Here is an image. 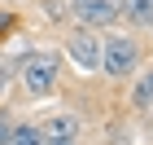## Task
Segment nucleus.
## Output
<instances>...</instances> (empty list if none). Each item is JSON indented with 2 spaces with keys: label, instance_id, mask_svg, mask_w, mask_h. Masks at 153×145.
Segmentation results:
<instances>
[{
  "label": "nucleus",
  "instance_id": "obj_1",
  "mask_svg": "<svg viewBox=\"0 0 153 145\" xmlns=\"http://www.w3.org/2000/svg\"><path fill=\"white\" fill-rule=\"evenodd\" d=\"M18 84L26 97H48L61 79V53H48V48H31L18 57Z\"/></svg>",
  "mask_w": 153,
  "mask_h": 145
},
{
  "label": "nucleus",
  "instance_id": "obj_8",
  "mask_svg": "<svg viewBox=\"0 0 153 145\" xmlns=\"http://www.w3.org/2000/svg\"><path fill=\"white\" fill-rule=\"evenodd\" d=\"M153 101V71L140 75V88H136V106H149Z\"/></svg>",
  "mask_w": 153,
  "mask_h": 145
},
{
  "label": "nucleus",
  "instance_id": "obj_7",
  "mask_svg": "<svg viewBox=\"0 0 153 145\" xmlns=\"http://www.w3.org/2000/svg\"><path fill=\"white\" fill-rule=\"evenodd\" d=\"M9 145H48V141L39 136V128H35V123H13Z\"/></svg>",
  "mask_w": 153,
  "mask_h": 145
},
{
  "label": "nucleus",
  "instance_id": "obj_3",
  "mask_svg": "<svg viewBox=\"0 0 153 145\" xmlns=\"http://www.w3.org/2000/svg\"><path fill=\"white\" fill-rule=\"evenodd\" d=\"M70 13L83 31H105L118 22V0H70Z\"/></svg>",
  "mask_w": 153,
  "mask_h": 145
},
{
  "label": "nucleus",
  "instance_id": "obj_9",
  "mask_svg": "<svg viewBox=\"0 0 153 145\" xmlns=\"http://www.w3.org/2000/svg\"><path fill=\"white\" fill-rule=\"evenodd\" d=\"M13 136V119H9V110H0V145H9Z\"/></svg>",
  "mask_w": 153,
  "mask_h": 145
},
{
  "label": "nucleus",
  "instance_id": "obj_10",
  "mask_svg": "<svg viewBox=\"0 0 153 145\" xmlns=\"http://www.w3.org/2000/svg\"><path fill=\"white\" fill-rule=\"evenodd\" d=\"M9 79H13V71H9V66H4V62H0V97L9 92Z\"/></svg>",
  "mask_w": 153,
  "mask_h": 145
},
{
  "label": "nucleus",
  "instance_id": "obj_4",
  "mask_svg": "<svg viewBox=\"0 0 153 145\" xmlns=\"http://www.w3.org/2000/svg\"><path fill=\"white\" fill-rule=\"evenodd\" d=\"M66 53H70L74 62H79L83 71H101V40L92 35V31H70L66 35Z\"/></svg>",
  "mask_w": 153,
  "mask_h": 145
},
{
  "label": "nucleus",
  "instance_id": "obj_2",
  "mask_svg": "<svg viewBox=\"0 0 153 145\" xmlns=\"http://www.w3.org/2000/svg\"><path fill=\"white\" fill-rule=\"evenodd\" d=\"M136 66H140V44L131 35H105V44H101V71L114 75V79H123Z\"/></svg>",
  "mask_w": 153,
  "mask_h": 145
},
{
  "label": "nucleus",
  "instance_id": "obj_12",
  "mask_svg": "<svg viewBox=\"0 0 153 145\" xmlns=\"http://www.w3.org/2000/svg\"><path fill=\"white\" fill-rule=\"evenodd\" d=\"M57 145H74V141H57Z\"/></svg>",
  "mask_w": 153,
  "mask_h": 145
},
{
  "label": "nucleus",
  "instance_id": "obj_6",
  "mask_svg": "<svg viewBox=\"0 0 153 145\" xmlns=\"http://www.w3.org/2000/svg\"><path fill=\"white\" fill-rule=\"evenodd\" d=\"M118 18L131 26H153V0H118Z\"/></svg>",
  "mask_w": 153,
  "mask_h": 145
},
{
  "label": "nucleus",
  "instance_id": "obj_5",
  "mask_svg": "<svg viewBox=\"0 0 153 145\" xmlns=\"http://www.w3.org/2000/svg\"><path fill=\"white\" fill-rule=\"evenodd\" d=\"M39 136H44L48 145H57V141H74V132H79V123H74V114H53V119L35 123Z\"/></svg>",
  "mask_w": 153,
  "mask_h": 145
},
{
  "label": "nucleus",
  "instance_id": "obj_11",
  "mask_svg": "<svg viewBox=\"0 0 153 145\" xmlns=\"http://www.w3.org/2000/svg\"><path fill=\"white\" fill-rule=\"evenodd\" d=\"M4 26H9V18H4V13H0V31H4Z\"/></svg>",
  "mask_w": 153,
  "mask_h": 145
}]
</instances>
